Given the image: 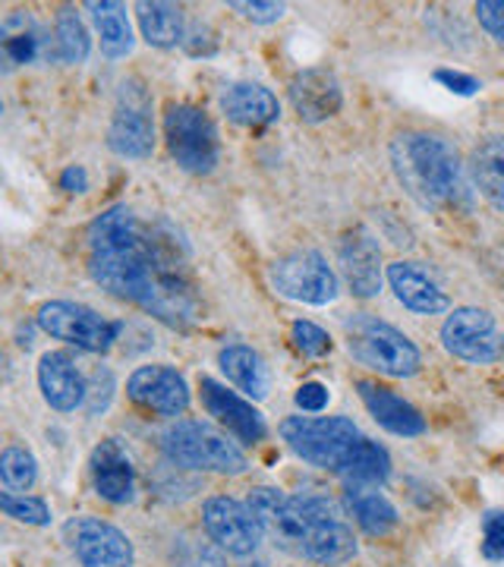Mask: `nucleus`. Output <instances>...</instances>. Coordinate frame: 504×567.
<instances>
[{
  "label": "nucleus",
  "instance_id": "nucleus-1",
  "mask_svg": "<svg viewBox=\"0 0 504 567\" xmlns=\"http://www.w3.org/2000/svg\"><path fill=\"white\" fill-rule=\"evenodd\" d=\"M89 271L101 290L142 306L171 328H189L199 319L183 246L171 230L140 221L130 205H111L92 221Z\"/></svg>",
  "mask_w": 504,
  "mask_h": 567
},
{
  "label": "nucleus",
  "instance_id": "nucleus-2",
  "mask_svg": "<svg viewBox=\"0 0 504 567\" xmlns=\"http://www.w3.org/2000/svg\"><path fill=\"white\" fill-rule=\"evenodd\" d=\"M391 171L407 196L423 208H470L461 152L435 133L407 130L391 140Z\"/></svg>",
  "mask_w": 504,
  "mask_h": 567
},
{
  "label": "nucleus",
  "instance_id": "nucleus-3",
  "mask_svg": "<svg viewBox=\"0 0 504 567\" xmlns=\"http://www.w3.org/2000/svg\"><path fill=\"white\" fill-rule=\"evenodd\" d=\"M347 350L366 369L388 379H413L423 365V353L401 328L382 322L372 312H353L343 322Z\"/></svg>",
  "mask_w": 504,
  "mask_h": 567
},
{
  "label": "nucleus",
  "instance_id": "nucleus-4",
  "mask_svg": "<svg viewBox=\"0 0 504 567\" xmlns=\"http://www.w3.org/2000/svg\"><path fill=\"white\" fill-rule=\"evenodd\" d=\"M164 457L181 470H208L224 476H240L249 470V457L215 425L202 420H177L162 435Z\"/></svg>",
  "mask_w": 504,
  "mask_h": 567
},
{
  "label": "nucleus",
  "instance_id": "nucleus-5",
  "mask_svg": "<svg viewBox=\"0 0 504 567\" xmlns=\"http://www.w3.org/2000/svg\"><path fill=\"white\" fill-rule=\"evenodd\" d=\"M164 142L181 171L205 177L222 162V136L215 121L196 104L171 102L164 107Z\"/></svg>",
  "mask_w": 504,
  "mask_h": 567
},
{
  "label": "nucleus",
  "instance_id": "nucleus-6",
  "mask_svg": "<svg viewBox=\"0 0 504 567\" xmlns=\"http://www.w3.org/2000/svg\"><path fill=\"white\" fill-rule=\"evenodd\" d=\"M281 439L306 464L338 473L363 435L347 416H287L281 423Z\"/></svg>",
  "mask_w": 504,
  "mask_h": 567
},
{
  "label": "nucleus",
  "instance_id": "nucleus-7",
  "mask_svg": "<svg viewBox=\"0 0 504 567\" xmlns=\"http://www.w3.org/2000/svg\"><path fill=\"white\" fill-rule=\"evenodd\" d=\"M35 322L44 334L76 347L82 353H107L123 331V322H111L101 312H95L92 306L73 303V300L44 303L35 316Z\"/></svg>",
  "mask_w": 504,
  "mask_h": 567
},
{
  "label": "nucleus",
  "instance_id": "nucleus-8",
  "mask_svg": "<svg viewBox=\"0 0 504 567\" xmlns=\"http://www.w3.org/2000/svg\"><path fill=\"white\" fill-rule=\"evenodd\" d=\"M268 278H271V287L294 303L328 306L341 293L338 271L316 249H297V252L275 259Z\"/></svg>",
  "mask_w": 504,
  "mask_h": 567
},
{
  "label": "nucleus",
  "instance_id": "nucleus-9",
  "mask_svg": "<svg viewBox=\"0 0 504 567\" xmlns=\"http://www.w3.org/2000/svg\"><path fill=\"white\" fill-rule=\"evenodd\" d=\"M155 121H152V95L140 80H123L114 102V117L107 126V148L117 158H152L155 152Z\"/></svg>",
  "mask_w": 504,
  "mask_h": 567
},
{
  "label": "nucleus",
  "instance_id": "nucleus-10",
  "mask_svg": "<svg viewBox=\"0 0 504 567\" xmlns=\"http://www.w3.org/2000/svg\"><path fill=\"white\" fill-rule=\"evenodd\" d=\"M442 347L464 363L492 365L504 360V331L488 309L457 306L442 324Z\"/></svg>",
  "mask_w": 504,
  "mask_h": 567
},
{
  "label": "nucleus",
  "instance_id": "nucleus-11",
  "mask_svg": "<svg viewBox=\"0 0 504 567\" xmlns=\"http://www.w3.org/2000/svg\"><path fill=\"white\" fill-rule=\"evenodd\" d=\"M306 498V514L309 527L302 536L300 555L316 565H343L357 555V539L353 529L347 527L343 511L325 495H302Z\"/></svg>",
  "mask_w": 504,
  "mask_h": 567
},
{
  "label": "nucleus",
  "instance_id": "nucleus-12",
  "mask_svg": "<svg viewBox=\"0 0 504 567\" xmlns=\"http://www.w3.org/2000/svg\"><path fill=\"white\" fill-rule=\"evenodd\" d=\"M202 527H205L208 539L215 546L227 551V555H237V558L253 555L265 539L263 524L249 511V505L237 502V498H227V495L205 498V505H202Z\"/></svg>",
  "mask_w": 504,
  "mask_h": 567
},
{
  "label": "nucleus",
  "instance_id": "nucleus-13",
  "mask_svg": "<svg viewBox=\"0 0 504 567\" xmlns=\"http://www.w3.org/2000/svg\"><path fill=\"white\" fill-rule=\"evenodd\" d=\"M63 536L82 567H133L136 561L130 536L101 517H73Z\"/></svg>",
  "mask_w": 504,
  "mask_h": 567
},
{
  "label": "nucleus",
  "instance_id": "nucleus-14",
  "mask_svg": "<svg viewBox=\"0 0 504 567\" xmlns=\"http://www.w3.org/2000/svg\"><path fill=\"white\" fill-rule=\"evenodd\" d=\"M246 505L259 517L265 536H271L275 546L300 555L302 536H306V527H309V514H306V498L302 495H287L281 488L259 486L246 495Z\"/></svg>",
  "mask_w": 504,
  "mask_h": 567
},
{
  "label": "nucleus",
  "instance_id": "nucleus-15",
  "mask_svg": "<svg viewBox=\"0 0 504 567\" xmlns=\"http://www.w3.org/2000/svg\"><path fill=\"white\" fill-rule=\"evenodd\" d=\"M338 268L357 300H372L382 293V246L369 227L357 224L343 234L338 244Z\"/></svg>",
  "mask_w": 504,
  "mask_h": 567
},
{
  "label": "nucleus",
  "instance_id": "nucleus-16",
  "mask_svg": "<svg viewBox=\"0 0 504 567\" xmlns=\"http://www.w3.org/2000/svg\"><path fill=\"white\" fill-rule=\"evenodd\" d=\"M126 398L155 416H183L189 406V385L174 365H140L126 379Z\"/></svg>",
  "mask_w": 504,
  "mask_h": 567
},
{
  "label": "nucleus",
  "instance_id": "nucleus-17",
  "mask_svg": "<svg viewBox=\"0 0 504 567\" xmlns=\"http://www.w3.org/2000/svg\"><path fill=\"white\" fill-rule=\"evenodd\" d=\"M199 398L205 413L215 416V423L224 425L237 442H243V445H259V442H265L268 423H265L263 413L253 406V401H246L243 394L230 391V388L215 382V379H208V375L199 379Z\"/></svg>",
  "mask_w": 504,
  "mask_h": 567
},
{
  "label": "nucleus",
  "instance_id": "nucleus-18",
  "mask_svg": "<svg viewBox=\"0 0 504 567\" xmlns=\"http://www.w3.org/2000/svg\"><path fill=\"white\" fill-rule=\"evenodd\" d=\"M384 281L394 290L398 303L416 316H444L451 312V297L435 281V275L423 262H407L398 259L384 268Z\"/></svg>",
  "mask_w": 504,
  "mask_h": 567
},
{
  "label": "nucleus",
  "instance_id": "nucleus-19",
  "mask_svg": "<svg viewBox=\"0 0 504 567\" xmlns=\"http://www.w3.org/2000/svg\"><path fill=\"white\" fill-rule=\"evenodd\" d=\"M39 388L44 404L58 413H73L89 398V382L82 369L63 350H48L39 360Z\"/></svg>",
  "mask_w": 504,
  "mask_h": 567
},
{
  "label": "nucleus",
  "instance_id": "nucleus-20",
  "mask_svg": "<svg viewBox=\"0 0 504 567\" xmlns=\"http://www.w3.org/2000/svg\"><path fill=\"white\" fill-rule=\"evenodd\" d=\"M92 483L104 502L111 505H130L136 498V466L130 451L117 442V439H107L92 451Z\"/></svg>",
  "mask_w": 504,
  "mask_h": 567
},
{
  "label": "nucleus",
  "instance_id": "nucleus-21",
  "mask_svg": "<svg viewBox=\"0 0 504 567\" xmlns=\"http://www.w3.org/2000/svg\"><path fill=\"white\" fill-rule=\"evenodd\" d=\"M290 104L306 123H325L341 111L343 92L338 76L322 66H309L300 70L290 80Z\"/></svg>",
  "mask_w": 504,
  "mask_h": 567
},
{
  "label": "nucleus",
  "instance_id": "nucleus-22",
  "mask_svg": "<svg viewBox=\"0 0 504 567\" xmlns=\"http://www.w3.org/2000/svg\"><path fill=\"white\" fill-rule=\"evenodd\" d=\"M357 391H360V401L369 410V416L382 425L384 432L401 435V439H416V435L425 432L423 413L410 404V401H403L401 394H394L391 388L379 385L372 379H360Z\"/></svg>",
  "mask_w": 504,
  "mask_h": 567
},
{
  "label": "nucleus",
  "instance_id": "nucleus-23",
  "mask_svg": "<svg viewBox=\"0 0 504 567\" xmlns=\"http://www.w3.org/2000/svg\"><path fill=\"white\" fill-rule=\"evenodd\" d=\"M222 114L237 126L259 130L281 117V102L263 82H234L222 92Z\"/></svg>",
  "mask_w": 504,
  "mask_h": 567
},
{
  "label": "nucleus",
  "instance_id": "nucleus-24",
  "mask_svg": "<svg viewBox=\"0 0 504 567\" xmlns=\"http://www.w3.org/2000/svg\"><path fill=\"white\" fill-rule=\"evenodd\" d=\"M218 365L227 375V382L249 401H265L271 391V369L263 360L259 350L246 344H227L218 353Z\"/></svg>",
  "mask_w": 504,
  "mask_h": 567
},
{
  "label": "nucleus",
  "instance_id": "nucleus-25",
  "mask_svg": "<svg viewBox=\"0 0 504 567\" xmlns=\"http://www.w3.org/2000/svg\"><path fill=\"white\" fill-rule=\"evenodd\" d=\"M136 20H140L142 39L152 48L171 51V48L186 41V20H183V10L177 3L142 0V3H136Z\"/></svg>",
  "mask_w": 504,
  "mask_h": 567
},
{
  "label": "nucleus",
  "instance_id": "nucleus-26",
  "mask_svg": "<svg viewBox=\"0 0 504 567\" xmlns=\"http://www.w3.org/2000/svg\"><path fill=\"white\" fill-rule=\"evenodd\" d=\"M85 10L92 13V22H95V32H99L101 41V54L111 58V61H121L133 51V25H130V17H126V7L123 3H114V0H92L85 3Z\"/></svg>",
  "mask_w": 504,
  "mask_h": 567
},
{
  "label": "nucleus",
  "instance_id": "nucleus-27",
  "mask_svg": "<svg viewBox=\"0 0 504 567\" xmlns=\"http://www.w3.org/2000/svg\"><path fill=\"white\" fill-rule=\"evenodd\" d=\"M347 507H350V514H353V520L360 524L366 536H388V533H394L398 527V507L391 505L388 498H384L379 488H366V486H347Z\"/></svg>",
  "mask_w": 504,
  "mask_h": 567
},
{
  "label": "nucleus",
  "instance_id": "nucleus-28",
  "mask_svg": "<svg viewBox=\"0 0 504 567\" xmlns=\"http://www.w3.org/2000/svg\"><path fill=\"white\" fill-rule=\"evenodd\" d=\"M470 174L476 189L504 215V136H488L473 148Z\"/></svg>",
  "mask_w": 504,
  "mask_h": 567
},
{
  "label": "nucleus",
  "instance_id": "nucleus-29",
  "mask_svg": "<svg viewBox=\"0 0 504 567\" xmlns=\"http://www.w3.org/2000/svg\"><path fill=\"white\" fill-rule=\"evenodd\" d=\"M341 480L347 486L379 488L391 476V454L379 442L360 439V445L350 451V457L341 464Z\"/></svg>",
  "mask_w": 504,
  "mask_h": 567
},
{
  "label": "nucleus",
  "instance_id": "nucleus-30",
  "mask_svg": "<svg viewBox=\"0 0 504 567\" xmlns=\"http://www.w3.org/2000/svg\"><path fill=\"white\" fill-rule=\"evenodd\" d=\"M92 51V39L85 22L73 10H61L54 22V54L61 63H82Z\"/></svg>",
  "mask_w": 504,
  "mask_h": 567
},
{
  "label": "nucleus",
  "instance_id": "nucleus-31",
  "mask_svg": "<svg viewBox=\"0 0 504 567\" xmlns=\"http://www.w3.org/2000/svg\"><path fill=\"white\" fill-rule=\"evenodd\" d=\"M0 480L7 492H25L35 486L39 480V461L32 457V451L20 445H10L0 454Z\"/></svg>",
  "mask_w": 504,
  "mask_h": 567
},
{
  "label": "nucleus",
  "instance_id": "nucleus-32",
  "mask_svg": "<svg viewBox=\"0 0 504 567\" xmlns=\"http://www.w3.org/2000/svg\"><path fill=\"white\" fill-rule=\"evenodd\" d=\"M3 51L13 63H32L41 54V35L22 17H10L3 25Z\"/></svg>",
  "mask_w": 504,
  "mask_h": 567
},
{
  "label": "nucleus",
  "instance_id": "nucleus-33",
  "mask_svg": "<svg viewBox=\"0 0 504 567\" xmlns=\"http://www.w3.org/2000/svg\"><path fill=\"white\" fill-rule=\"evenodd\" d=\"M0 511L7 517H13L17 524H25V527H48L51 524V507L35 495H25V492H0Z\"/></svg>",
  "mask_w": 504,
  "mask_h": 567
},
{
  "label": "nucleus",
  "instance_id": "nucleus-34",
  "mask_svg": "<svg viewBox=\"0 0 504 567\" xmlns=\"http://www.w3.org/2000/svg\"><path fill=\"white\" fill-rule=\"evenodd\" d=\"M290 341H294V347L300 350L302 357H309V360H319L325 353H331V338H328V331L319 328L316 322H306V319H297V322L290 324Z\"/></svg>",
  "mask_w": 504,
  "mask_h": 567
},
{
  "label": "nucleus",
  "instance_id": "nucleus-35",
  "mask_svg": "<svg viewBox=\"0 0 504 567\" xmlns=\"http://www.w3.org/2000/svg\"><path fill=\"white\" fill-rule=\"evenodd\" d=\"M174 567H224V558L208 543L181 539V546L174 551Z\"/></svg>",
  "mask_w": 504,
  "mask_h": 567
},
{
  "label": "nucleus",
  "instance_id": "nucleus-36",
  "mask_svg": "<svg viewBox=\"0 0 504 567\" xmlns=\"http://www.w3.org/2000/svg\"><path fill=\"white\" fill-rule=\"evenodd\" d=\"M483 558L485 561H504V511H485Z\"/></svg>",
  "mask_w": 504,
  "mask_h": 567
},
{
  "label": "nucleus",
  "instance_id": "nucleus-37",
  "mask_svg": "<svg viewBox=\"0 0 504 567\" xmlns=\"http://www.w3.org/2000/svg\"><path fill=\"white\" fill-rule=\"evenodd\" d=\"M230 10L234 13H240L243 20L256 22V25H268V22H278L287 13V7L284 3H263V0H234L230 3Z\"/></svg>",
  "mask_w": 504,
  "mask_h": 567
},
{
  "label": "nucleus",
  "instance_id": "nucleus-38",
  "mask_svg": "<svg viewBox=\"0 0 504 567\" xmlns=\"http://www.w3.org/2000/svg\"><path fill=\"white\" fill-rule=\"evenodd\" d=\"M111 398H114V375H111V369H95V375H92V382H89L85 410H89V413H101V410H107Z\"/></svg>",
  "mask_w": 504,
  "mask_h": 567
},
{
  "label": "nucleus",
  "instance_id": "nucleus-39",
  "mask_svg": "<svg viewBox=\"0 0 504 567\" xmlns=\"http://www.w3.org/2000/svg\"><path fill=\"white\" fill-rule=\"evenodd\" d=\"M476 20L488 32V39L504 48V0H480Z\"/></svg>",
  "mask_w": 504,
  "mask_h": 567
},
{
  "label": "nucleus",
  "instance_id": "nucleus-40",
  "mask_svg": "<svg viewBox=\"0 0 504 567\" xmlns=\"http://www.w3.org/2000/svg\"><path fill=\"white\" fill-rule=\"evenodd\" d=\"M294 401L300 406L302 413H322L325 406L331 404V391L322 382H302L294 394Z\"/></svg>",
  "mask_w": 504,
  "mask_h": 567
},
{
  "label": "nucleus",
  "instance_id": "nucleus-41",
  "mask_svg": "<svg viewBox=\"0 0 504 567\" xmlns=\"http://www.w3.org/2000/svg\"><path fill=\"white\" fill-rule=\"evenodd\" d=\"M435 82H442L448 92H454V95H476L480 89H483V82L476 80V76H470V73H461V70H435Z\"/></svg>",
  "mask_w": 504,
  "mask_h": 567
},
{
  "label": "nucleus",
  "instance_id": "nucleus-42",
  "mask_svg": "<svg viewBox=\"0 0 504 567\" xmlns=\"http://www.w3.org/2000/svg\"><path fill=\"white\" fill-rule=\"evenodd\" d=\"M61 189H66V193H85V189H89V174H85V167L70 164L61 174Z\"/></svg>",
  "mask_w": 504,
  "mask_h": 567
}]
</instances>
